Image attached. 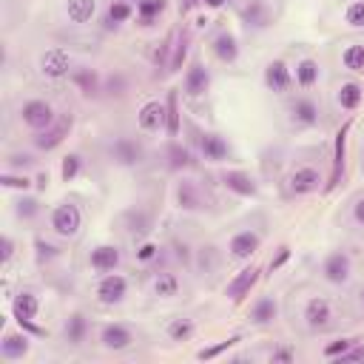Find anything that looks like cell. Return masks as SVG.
I'll return each mask as SVG.
<instances>
[{"mask_svg":"<svg viewBox=\"0 0 364 364\" xmlns=\"http://www.w3.org/2000/svg\"><path fill=\"white\" fill-rule=\"evenodd\" d=\"M48 222H51V230H54L57 236L74 239V236L80 233V228H82V210H80L74 202H60V205H54Z\"/></svg>","mask_w":364,"mask_h":364,"instance_id":"6da1fadb","label":"cell"},{"mask_svg":"<svg viewBox=\"0 0 364 364\" xmlns=\"http://www.w3.org/2000/svg\"><path fill=\"white\" fill-rule=\"evenodd\" d=\"M20 122L31 131H46L57 122V114H54V105L46 102V100H26L20 105Z\"/></svg>","mask_w":364,"mask_h":364,"instance_id":"7a4b0ae2","label":"cell"},{"mask_svg":"<svg viewBox=\"0 0 364 364\" xmlns=\"http://www.w3.org/2000/svg\"><path fill=\"white\" fill-rule=\"evenodd\" d=\"M11 313H14V318L20 321V327H26V330L43 336V330L34 327V318H37V313H40V299H37L31 290H20V293L14 296V301H11Z\"/></svg>","mask_w":364,"mask_h":364,"instance_id":"3957f363","label":"cell"},{"mask_svg":"<svg viewBox=\"0 0 364 364\" xmlns=\"http://www.w3.org/2000/svg\"><path fill=\"white\" fill-rule=\"evenodd\" d=\"M40 71H43V77H48V80H63V77H68L74 68H71V54L65 51V48H48V51H43V57H40Z\"/></svg>","mask_w":364,"mask_h":364,"instance_id":"277c9868","label":"cell"},{"mask_svg":"<svg viewBox=\"0 0 364 364\" xmlns=\"http://www.w3.org/2000/svg\"><path fill=\"white\" fill-rule=\"evenodd\" d=\"M108 154H111V159H114L117 165H122V168H136V165L145 159V148H142L136 139H131V136L114 139L111 148H108Z\"/></svg>","mask_w":364,"mask_h":364,"instance_id":"5b68a950","label":"cell"},{"mask_svg":"<svg viewBox=\"0 0 364 364\" xmlns=\"http://www.w3.org/2000/svg\"><path fill=\"white\" fill-rule=\"evenodd\" d=\"M125 296H128V279L125 276H119L117 270L100 276V282H97V299L102 304H119Z\"/></svg>","mask_w":364,"mask_h":364,"instance_id":"8992f818","label":"cell"},{"mask_svg":"<svg viewBox=\"0 0 364 364\" xmlns=\"http://www.w3.org/2000/svg\"><path fill=\"white\" fill-rule=\"evenodd\" d=\"M333 304L324 296H313L304 301V324L310 330H327L333 324Z\"/></svg>","mask_w":364,"mask_h":364,"instance_id":"52a82bcc","label":"cell"},{"mask_svg":"<svg viewBox=\"0 0 364 364\" xmlns=\"http://www.w3.org/2000/svg\"><path fill=\"white\" fill-rule=\"evenodd\" d=\"M350 273H353V262H350V256H347L344 250H333V253L324 256V262H321V276H324L330 284H344V282L350 279Z\"/></svg>","mask_w":364,"mask_h":364,"instance_id":"ba28073f","label":"cell"},{"mask_svg":"<svg viewBox=\"0 0 364 364\" xmlns=\"http://www.w3.org/2000/svg\"><path fill=\"white\" fill-rule=\"evenodd\" d=\"M287 188H290V193H296V196L316 193V191L321 188V173H318L313 165H301V168H296V171L290 173Z\"/></svg>","mask_w":364,"mask_h":364,"instance_id":"9c48e42d","label":"cell"},{"mask_svg":"<svg viewBox=\"0 0 364 364\" xmlns=\"http://www.w3.org/2000/svg\"><path fill=\"white\" fill-rule=\"evenodd\" d=\"M100 344H102L105 350H111V353H122V350H128V347L134 344V333H131L128 324L114 321V324H105V327L100 330Z\"/></svg>","mask_w":364,"mask_h":364,"instance_id":"30bf717a","label":"cell"},{"mask_svg":"<svg viewBox=\"0 0 364 364\" xmlns=\"http://www.w3.org/2000/svg\"><path fill=\"white\" fill-rule=\"evenodd\" d=\"M264 85L273 94H284L293 85V68L284 60H270L264 65Z\"/></svg>","mask_w":364,"mask_h":364,"instance_id":"8fae6325","label":"cell"},{"mask_svg":"<svg viewBox=\"0 0 364 364\" xmlns=\"http://www.w3.org/2000/svg\"><path fill=\"white\" fill-rule=\"evenodd\" d=\"M259 247H262V236H259L256 230H239V233H233L230 242H228L230 259H236V262H247Z\"/></svg>","mask_w":364,"mask_h":364,"instance_id":"7c38bea8","label":"cell"},{"mask_svg":"<svg viewBox=\"0 0 364 364\" xmlns=\"http://www.w3.org/2000/svg\"><path fill=\"white\" fill-rule=\"evenodd\" d=\"M199 151H202V156H205L208 162H225V159L230 156L228 139H225L222 134H216V131L199 134Z\"/></svg>","mask_w":364,"mask_h":364,"instance_id":"4fadbf2b","label":"cell"},{"mask_svg":"<svg viewBox=\"0 0 364 364\" xmlns=\"http://www.w3.org/2000/svg\"><path fill=\"white\" fill-rule=\"evenodd\" d=\"M185 94L188 97H205L208 88H210V71L205 63H191L188 71H185Z\"/></svg>","mask_w":364,"mask_h":364,"instance_id":"5bb4252c","label":"cell"},{"mask_svg":"<svg viewBox=\"0 0 364 364\" xmlns=\"http://www.w3.org/2000/svg\"><path fill=\"white\" fill-rule=\"evenodd\" d=\"M136 125L145 134H156L159 128H165V105L159 100H148L136 114Z\"/></svg>","mask_w":364,"mask_h":364,"instance_id":"9a60e30c","label":"cell"},{"mask_svg":"<svg viewBox=\"0 0 364 364\" xmlns=\"http://www.w3.org/2000/svg\"><path fill=\"white\" fill-rule=\"evenodd\" d=\"M119 262H122V256H119V247L117 245H97L91 250V256H88V264L97 273H111V270L119 267Z\"/></svg>","mask_w":364,"mask_h":364,"instance_id":"2e32d148","label":"cell"},{"mask_svg":"<svg viewBox=\"0 0 364 364\" xmlns=\"http://www.w3.org/2000/svg\"><path fill=\"white\" fill-rule=\"evenodd\" d=\"M68 131H71V117H63V119H57L51 128L37 131L34 145H37L40 151H51V148H57V145H60V142L68 136Z\"/></svg>","mask_w":364,"mask_h":364,"instance_id":"e0dca14e","label":"cell"},{"mask_svg":"<svg viewBox=\"0 0 364 364\" xmlns=\"http://www.w3.org/2000/svg\"><path fill=\"white\" fill-rule=\"evenodd\" d=\"M287 111H290V119H293L296 125H301V128H310V125L318 122V105H316V100H310V97H296Z\"/></svg>","mask_w":364,"mask_h":364,"instance_id":"ac0fdd59","label":"cell"},{"mask_svg":"<svg viewBox=\"0 0 364 364\" xmlns=\"http://www.w3.org/2000/svg\"><path fill=\"white\" fill-rule=\"evenodd\" d=\"M347 134H350V122H344L336 134V145H333V173H330V182H327V191H333L338 182H341V173H344V151H347Z\"/></svg>","mask_w":364,"mask_h":364,"instance_id":"d6986e66","label":"cell"},{"mask_svg":"<svg viewBox=\"0 0 364 364\" xmlns=\"http://www.w3.org/2000/svg\"><path fill=\"white\" fill-rule=\"evenodd\" d=\"M259 282V267H245V270H239L233 279H230V284L225 287V296H230L233 301H242L247 293H250V287Z\"/></svg>","mask_w":364,"mask_h":364,"instance_id":"ffe728a7","label":"cell"},{"mask_svg":"<svg viewBox=\"0 0 364 364\" xmlns=\"http://www.w3.org/2000/svg\"><path fill=\"white\" fill-rule=\"evenodd\" d=\"M213 54H216L219 63L233 65L239 60V43H236V37L230 31H219L216 40H213Z\"/></svg>","mask_w":364,"mask_h":364,"instance_id":"44dd1931","label":"cell"},{"mask_svg":"<svg viewBox=\"0 0 364 364\" xmlns=\"http://www.w3.org/2000/svg\"><path fill=\"white\" fill-rule=\"evenodd\" d=\"M26 353H28V336H23V333H6L0 338V355L6 361H17Z\"/></svg>","mask_w":364,"mask_h":364,"instance_id":"7402d4cb","label":"cell"},{"mask_svg":"<svg viewBox=\"0 0 364 364\" xmlns=\"http://www.w3.org/2000/svg\"><path fill=\"white\" fill-rule=\"evenodd\" d=\"M222 182H225V188L228 191H233V193H239V196H256V182L245 173V171H225L222 173Z\"/></svg>","mask_w":364,"mask_h":364,"instance_id":"603a6c76","label":"cell"},{"mask_svg":"<svg viewBox=\"0 0 364 364\" xmlns=\"http://www.w3.org/2000/svg\"><path fill=\"white\" fill-rule=\"evenodd\" d=\"M71 82H74L85 97H97V94H100V77H97V71L88 68V65H77V68L71 71Z\"/></svg>","mask_w":364,"mask_h":364,"instance_id":"cb8c5ba5","label":"cell"},{"mask_svg":"<svg viewBox=\"0 0 364 364\" xmlns=\"http://www.w3.org/2000/svg\"><path fill=\"white\" fill-rule=\"evenodd\" d=\"M361 100H364V88H361V82L347 80V82H341V85H338L336 102H338L344 111H355V108L361 105Z\"/></svg>","mask_w":364,"mask_h":364,"instance_id":"d4e9b609","label":"cell"},{"mask_svg":"<svg viewBox=\"0 0 364 364\" xmlns=\"http://www.w3.org/2000/svg\"><path fill=\"white\" fill-rule=\"evenodd\" d=\"M242 17H245V23L247 26H253V28H267L270 26V9H267V3L264 0H250L245 9H242Z\"/></svg>","mask_w":364,"mask_h":364,"instance_id":"484cf974","label":"cell"},{"mask_svg":"<svg viewBox=\"0 0 364 364\" xmlns=\"http://www.w3.org/2000/svg\"><path fill=\"white\" fill-rule=\"evenodd\" d=\"M279 316V301L273 296H262L256 299V304L250 307V321L253 324H270Z\"/></svg>","mask_w":364,"mask_h":364,"instance_id":"4316f807","label":"cell"},{"mask_svg":"<svg viewBox=\"0 0 364 364\" xmlns=\"http://www.w3.org/2000/svg\"><path fill=\"white\" fill-rule=\"evenodd\" d=\"M97 11V0H65V17L74 23V26H82L94 17Z\"/></svg>","mask_w":364,"mask_h":364,"instance_id":"83f0119b","label":"cell"},{"mask_svg":"<svg viewBox=\"0 0 364 364\" xmlns=\"http://www.w3.org/2000/svg\"><path fill=\"white\" fill-rule=\"evenodd\" d=\"M176 205L182 210H199L202 208V196H199V188L191 182V179H182L176 185Z\"/></svg>","mask_w":364,"mask_h":364,"instance_id":"f1b7e54d","label":"cell"},{"mask_svg":"<svg viewBox=\"0 0 364 364\" xmlns=\"http://www.w3.org/2000/svg\"><path fill=\"white\" fill-rule=\"evenodd\" d=\"M293 80H296L299 88H313L318 82V63L310 60V57L299 60L296 63V71H293Z\"/></svg>","mask_w":364,"mask_h":364,"instance_id":"f546056e","label":"cell"},{"mask_svg":"<svg viewBox=\"0 0 364 364\" xmlns=\"http://www.w3.org/2000/svg\"><path fill=\"white\" fill-rule=\"evenodd\" d=\"M151 290H154V296H159V299H173V296H179V279H176V273H156L154 282H151Z\"/></svg>","mask_w":364,"mask_h":364,"instance_id":"4dcf8cb0","label":"cell"},{"mask_svg":"<svg viewBox=\"0 0 364 364\" xmlns=\"http://www.w3.org/2000/svg\"><path fill=\"white\" fill-rule=\"evenodd\" d=\"M88 336V318L82 313H71L65 321V341L68 344H82Z\"/></svg>","mask_w":364,"mask_h":364,"instance_id":"1f68e13d","label":"cell"},{"mask_svg":"<svg viewBox=\"0 0 364 364\" xmlns=\"http://www.w3.org/2000/svg\"><path fill=\"white\" fill-rule=\"evenodd\" d=\"M134 14V6L128 0H111L108 3V11H105V26L114 28V26H122L125 20H131Z\"/></svg>","mask_w":364,"mask_h":364,"instance_id":"d6a6232c","label":"cell"},{"mask_svg":"<svg viewBox=\"0 0 364 364\" xmlns=\"http://www.w3.org/2000/svg\"><path fill=\"white\" fill-rule=\"evenodd\" d=\"M341 65L353 74H364V43H353L341 51Z\"/></svg>","mask_w":364,"mask_h":364,"instance_id":"836d02e7","label":"cell"},{"mask_svg":"<svg viewBox=\"0 0 364 364\" xmlns=\"http://www.w3.org/2000/svg\"><path fill=\"white\" fill-rule=\"evenodd\" d=\"M168 0H136V20L142 26H151L162 11H165Z\"/></svg>","mask_w":364,"mask_h":364,"instance_id":"e575fe53","label":"cell"},{"mask_svg":"<svg viewBox=\"0 0 364 364\" xmlns=\"http://www.w3.org/2000/svg\"><path fill=\"white\" fill-rule=\"evenodd\" d=\"M191 165H193V154L179 142H171L168 145V168L171 171H182V168H191Z\"/></svg>","mask_w":364,"mask_h":364,"instance_id":"d590c367","label":"cell"},{"mask_svg":"<svg viewBox=\"0 0 364 364\" xmlns=\"http://www.w3.org/2000/svg\"><path fill=\"white\" fill-rule=\"evenodd\" d=\"M193 321L191 318H185V316H179V318H171L168 321V327H165V333H168V338L171 341H188L191 336H193Z\"/></svg>","mask_w":364,"mask_h":364,"instance_id":"8d00e7d4","label":"cell"},{"mask_svg":"<svg viewBox=\"0 0 364 364\" xmlns=\"http://www.w3.org/2000/svg\"><path fill=\"white\" fill-rule=\"evenodd\" d=\"M176 102H179V97H176V91H171L168 102H165V128H168L171 136L179 134V105Z\"/></svg>","mask_w":364,"mask_h":364,"instance_id":"74e56055","label":"cell"},{"mask_svg":"<svg viewBox=\"0 0 364 364\" xmlns=\"http://www.w3.org/2000/svg\"><path fill=\"white\" fill-rule=\"evenodd\" d=\"M80 171H82V156H80V154H65V156H63V165H60L63 182H74V179L80 176Z\"/></svg>","mask_w":364,"mask_h":364,"instance_id":"f35d334b","label":"cell"},{"mask_svg":"<svg viewBox=\"0 0 364 364\" xmlns=\"http://www.w3.org/2000/svg\"><path fill=\"white\" fill-rule=\"evenodd\" d=\"M185 57H188V34L179 31V34H176V46H173V57H171V63H168V71H179L182 63H185Z\"/></svg>","mask_w":364,"mask_h":364,"instance_id":"ab89813d","label":"cell"},{"mask_svg":"<svg viewBox=\"0 0 364 364\" xmlns=\"http://www.w3.org/2000/svg\"><path fill=\"white\" fill-rule=\"evenodd\" d=\"M344 23L353 28H364V0H353L344 9Z\"/></svg>","mask_w":364,"mask_h":364,"instance_id":"60d3db41","label":"cell"},{"mask_svg":"<svg viewBox=\"0 0 364 364\" xmlns=\"http://www.w3.org/2000/svg\"><path fill=\"white\" fill-rule=\"evenodd\" d=\"M125 222H128V230H134V233H145L151 228V216L145 210H128Z\"/></svg>","mask_w":364,"mask_h":364,"instance_id":"b9f144b4","label":"cell"},{"mask_svg":"<svg viewBox=\"0 0 364 364\" xmlns=\"http://www.w3.org/2000/svg\"><path fill=\"white\" fill-rule=\"evenodd\" d=\"M37 210H40L37 199H31V196H20V199H17L14 213H17L20 219H34V216H37Z\"/></svg>","mask_w":364,"mask_h":364,"instance_id":"7bdbcfd3","label":"cell"},{"mask_svg":"<svg viewBox=\"0 0 364 364\" xmlns=\"http://www.w3.org/2000/svg\"><path fill=\"white\" fill-rule=\"evenodd\" d=\"M236 341H239V336H233V338H228V341H219V344H213V347H208V350H199L196 358H199V361H210V358H216L219 353H225L228 347H233Z\"/></svg>","mask_w":364,"mask_h":364,"instance_id":"ee69618b","label":"cell"},{"mask_svg":"<svg viewBox=\"0 0 364 364\" xmlns=\"http://www.w3.org/2000/svg\"><path fill=\"white\" fill-rule=\"evenodd\" d=\"M353 344H355V338H338V341H330V344H324V355H327V358H341Z\"/></svg>","mask_w":364,"mask_h":364,"instance_id":"f6af8a7d","label":"cell"},{"mask_svg":"<svg viewBox=\"0 0 364 364\" xmlns=\"http://www.w3.org/2000/svg\"><path fill=\"white\" fill-rule=\"evenodd\" d=\"M134 253H136V262H139V264H148V262H154V259L159 256V245H156V242H142Z\"/></svg>","mask_w":364,"mask_h":364,"instance_id":"bcb514c9","label":"cell"},{"mask_svg":"<svg viewBox=\"0 0 364 364\" xmlns=\"http://www.w3.org/2000/svg\"><path fill=\"white\" fill-rule=\"evenodd\" d=\"M0 182H3L6 188H20V191H28V185H31L28 176H11V173H3Z\"/></svg>","mask_w":364,"mask_h":364,"instance_id":"7dc6e473","label":"cell"},{"mask_svg":"<svg viewBox=\"0 0 364 364\" xmlns=\"http://www.w3.org/2000/svg\"><path fill=\"white\" fill-rule=\"evenodd\" d=\"M54 256H57V247L43 242V239H37V259L43 262V259H54Z\"/></svg>","mask_w":364,"mask_h":364,"instance_id":"c3c4849f","label":"cell"},{"mask_svg":"<svg viewBox=\"0 0 364 364\" xmlns=\"http://www.w3.org/2000/svg\"><path fill=\"white\" fill-rule=\"evenodd\" d=\"M287 259H290V247H287V245H282V247H279V253H276V259H270V273H273V270H279Z\"/></svg>","mask_w":364,"mask_h":364,"instance_id":"681fc988","label":"cell"},{"mask_svg":"<svg viewBox=\"0 0 364 364\" xmlns=\"http://www.w3.org/2000/svg\"><path fill=\"white\" fill-rule=\"evenodd\" d=\"M293 358H296V350H290V347H279L270 353V361H293Z\"/></svg>","mask_w":364,"mask_h":364,"instance_id":"f907efd6","label":"cell"},{"mask_svg":"<svg viewBox=\"0 0 364 364\" xmlns=\"http://www.w3.org/2000/svg\"><path fill=\"white\" fill-rule=\"evenodd\" d=\"M108 88H111V94H122L125 91V77L122 74H111L108 77Z\"/></svg>","mask_w":364,"mask_h":364,"instance_id":"816d5d0a","label":"cell"},{"mask_svg":"<svg viewBox=\"0 0 364 364\" xmlns=\"http://www.w3.org/2000/svg\"><path fill=\"white\" fill-rule=\"evenodd\" d=\"M11 256H14V242H11V236H3V264H9Z\"/></svg>","mask_w":364,"mask_h":364,"instance_id":"f5cc1de1","label":"cell"},{"mask_svg":"<svg viewBox=\"0 0 364 364\" xmlns=\"http://www.w3.org/2000/svg\"><path fill=\"white\" fill-rule=\"evenodd\" d=\"M353 219L364 228V196H361V199H355V205H353Z\"/></svg>","mask_w":364,"mask_h":364,"instance_id":"db71d44e","label":"cell"},{"mask_svg":"<svg viewBox=\"0 0 364 364\" xmlns=\"http://www.w3.org/2000/svg\"><path fill=\"white\" fill-rule=\"evenodd\" d=\"M11 162H14V165H23V168H26V165H31V162H34V159H31V156H26V154H23V156H11Z\"/></svg>","mask_w":364,"mask_h":364,"instance_id":"11a10c76","label":"cell"},{"mask_svg":"<svg viewBox=\"0 0 364 364\" xmlns=\"http://www.w3.org/2000/svg\"><path fill=\"white\" fill-rule=\"evenodd\" d=\"M176 256H179L182 262H188V259H191V256H188V247H185V245H176Z\"/></svg>","mask_w":364,"mask_h":364,"instance_id":"9f6ffc18","label":"cell"},{"mask_svg":"<svg viewBox=\"0 0 364 364\" xmlns=\"http://www.w3.org/2000/svg\"><path fill=\"white\" fill-rule=\"evenodd\" d=\"M46 185H48V173H40L37 176V188H46Z\"/></svg>","mask_w":364,"mask_h":364,"instance_id":"6f0895ef","label":"cell"},{"mask_svg":"<svg viewBox=\"0 0 364 364\" xmlns=\"http://www.w3.org/2000/svg\"><path fill=\"white\" fill-rule=\"evenodd\" d=\"M202 3H205V6H208V9H219V6H222V3H225V0H202Z\"/></svg>","mask_w":364,"mask_h":364,"instance_id":"680465c9","label":"cell"},{"mask_svg":"<svg viewBox=\"0 0 364 364\" xmlns=\"http://www.w3.org/2000/svg\"><path fill=\"white\" fill-rule=\"evenodd\" d=\"M193 3H196V0H182V11H188V9L193 6Z\"/></svg>","mask_w":364,"mask_h":364,"instance_id":"91938a15","label":"cell"},{"mask_svg":"<svg viewBox=\"0 0 364 364\" xmlns=\"http://www.w3.org/2000/svg\"><path fill=\"white\" fill-rule=\"evenodd\" d=\"M358 301H361V307H364V287L358 290Z\"/></svg>","mask_w":364,"mask_h":364,"instance_id":"94428289","label":"cell"},{"mask_svg":"<svg viewBox=\"0 0 364 364\" xmlns=\"http://www.w3.org/2000/svg\"><path fill=\"white\" fill-rule=\"evenodd\" d=\"M128 3H131V0H128Z\"/></svg>","mask_w":364,"mask_h":364,"instance_id":"6125c7cd","label":"cell"}]
</instances>
